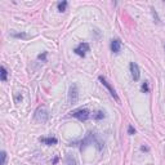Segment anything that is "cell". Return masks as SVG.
<instances>
[{
    "instance_id": "obj_2",
    "label": "cell",
    "mask_w": 165,
    "mask_h": 165,
    "mask_svg": "<svg viewBox=\"0 0 165 165\" xmlns=\"http://www.w3.org/2000/svg\"><path fill=\"white\" fill-rule=\"evenodd\" d=\"M90 50V46H89V44L88 43H80L79 45L75 48V53L77 54V56H80V57H85V54L88 53V52Z\"/></svg>"
},
{
    "instance_id": "obj_13",
    "label": "cell",
    "mask_w": 165,
    "mask_h": 165,
    "mask_svg": "<svg viewBox=\"0 0 165 165\" xmlns=\"http://www.w3.org/2000/svg\"><path fill=\"white\" fill-rule=\"evenodd\" d=\"M66 160H67V164L68 165H76V161H75L74 157H71V155H67Z\"/></svg>"
},
{
    "instance_id": "obj_6",
    "label": "cell",
    "mask_w": 165,
    "mask_h": 165,
    "mask_svg": "<svg viewBox=\"0 0 165 165\" xmlns=\"http://www.w3.org/2000/svg\"><path fill=\"white\" fill-rule=\"evenodd\" d=\"M48 112L45 111V108H39L38 111H36V115H35V117H36V120H39V121H46L48 120Z\"/></svg>"
},
{
    "instance_id": "obj_15",
    "label": "cell",
    "mask_w": 165,
    "mask_h": 165,
    "mask_svg": "<svg viewBox=\"0 0 165 165\" xmlns=\"http://www.w3.org/2000/svg\"><path fill=\"white\" fill-rule=\"evenodd\" d=\"M142 92H143V93L148 92V82H147V81H144L143 84H142Z\"/></svg>"
},
{
    "instance_id": "obj_1",
    "label": "cell",
    "mask_w": 165,
    "mask_h": 165,
    "mask_svg": "<svg viewBox=\"0 0 165 165\" xmlns=\"http://www.w3.org/2000/svg\"><path fill=\"white\" fill-rule=\"evenodd\" d=\"M70 116L79 119L80 121H87L90 117V112L87 108H80V110H75L72 112H70Z\"/></svg>"
},
{
    "instance_id": "obj_14",
    "label": "cell",
    "mask_w": 165,
    "mask_h": 165,
    "mask_svg": "<svg viewBox=\"0 0 165 165\" xmlns=\"http://www.w3.org/2000/svg\"><path fill=\"white\" fill-rule=\"evenodd\" d=\"M5 164H7V152L1 151V165H5Z\"/></svg>"
},
{
    "instance_id": "obj_7",
    "label": "cell",
    "mask_w": 165,
    "mask_h": 165,
    "mask_svg": "<svg viewBox=\"0 0 165 165\" xmlns=\"http://www.w3.org/2000/svg\"><path fill=\"white\" fill-rule=\"evenodd\" d=\"M111 50H112L115 54L120 53V50H121V41L119 40V39H113V40L111 41Z\"/></svg>"
},
{
    "instance_id": "obj_10",
    "label": "cell",
    "mask_w": 165,
    "mask_h": 165,
    "mask_svg": "<svg viewBox=\"0 0 165 165\" xmlns=\"http://www.w3.org/2000/svg\"><path fill=\"white\" fill-rule=\"evenodd\" d=\"M93 117H94L95 120H101V119L105 117V112H102V111H97V112L93 115Z\"/></svg>"
},
{
    "instance_id": "obj_9",
    "label": "cell",
    "mask_w": 165,
    "mask_h": 165,
    "mask_svg": "<svg viewBox=\"0 0 165 165\" xmlns=\"http://www.w3.org/2000/svg\"><path fill=\"white\" fill-rule=\"evenodd\" d=\"M7 76H8V71L4 66H1V81H7Z\"/></svg>"
},
{
    "instance_id": "obj_17",
    "label": "cell",
    "mask_w": 165,
    "mask_h": 165,
    "mask_svg": "<svg viewBox=\"0 0 165 165\" xmlns=\"http://www.w3.org/2000/svg\"><path fill=\"white\" fill-rule=\"evenodd\" d=\"M45 56H46V52H44L43 54H40V56H39V59H41V61H45Z\"/></svg>"
},
{
    "instance_id": "obj_12",
    "label": "cell",
    "mask_w": 165,
    "mask_h": 165,
    "mask_svg": "<svg viewBox=\"0 0 165 165\" xmlns=\"http://www.w3.org/2000/svg\"><path fill=\"white\" fill-rule=\"evenodd\" d=\"M14 38H19V39H30L31 36L27 35V34H13Z\"/></svg>"
},
{
    "instance_id": "obj_8",
    "label": "cell",
    "mask_w": 165,
    "mask_h": 165,
    "mask_svg": "<svg viewBox=\"0 0 165 165\" xmlns=\"http://www.w3.org/2000/svg\"><path fill=\"white\" fill-rule=\"evenodd\" d=\"M40 142L44 144H46V146H53V144H57V138H54V137H43V138H40Z\"/></svg>"
},
{
    "instance_id": "obj_3",
    "label": "cell",
    "mask_w": 165,
    "mask_h": 165,
    "mask_svg": "<svg viewBox=\"0 0 165 165\" xmlns=\"http://www.w3.org/2000/svg\"><path fill=\"white\" fill-rule=\"evenodd\" d=\"M99 81L103 84V87H106V88H107V90H108V92H110V94L112 95L113 98H115V101H117V102H119V101H120V99H119V95L116 94V90L113 89L112 87H111V84H110V82H108L107 80H106L103 76H99Z\"/></svg>"
},
{
    "instance_id": "obj_18",
    "label": "cell",
    "mask_w": 165,
    "mask_h": 165,
    "mask_svg": "<svg viewBox=\"0 0 165 165\" xmlns=\"http://www.w3.org/2000/svg\"><path fill=\"white\" fill-rule=\"evenodd\" d=\"M142 151H148V147H144V146H142Z\"/></svg>"
},
{
    "instance_id": "obj_11",
    "label": "cell",
    "mask_w": 165,
    "mask_h": 165,
    "mask_svg": "<svg viewBox=\"0 0 165 165\" xmlns=\"http://www.w3.org/2000/svg\"><path fill=\"white\" fill-rule=\"evenodd\" d=\"M67 8V1H61L58 3V10L59 12H64Z\"/></svg>"
},
{
    "instance_id": "obj_5",
    "label": "cell",
    "mask_w": 165,
    "mask_h": 165,
    "mask_svg": "<svg viewBox=\"0 0 165 165\" xmlns=\"http://www.w3.org/2000/svg\"><path fill=\"white\" fill-rule=\"evenodd\" d=\"M129 68H130V74H131V77L133 80H139V76H141V72H139V67L135 62H130L129 64Z\"/></svg>"
},
{
    "instance_id": "obj_16",
    "label": "cell",
    "mask_w": 165,
    "mask_h": 165,
    "mask_svg": "<svg viewBox=\"0 0 165 165\" xmlns=\"http://www.w3.org/2000/svg\"><path fill=\"white\" fill-rule=\"evenodd\" d=\"M128 133L130 134V135H133V134L135 133V129H134L131 125H129V128H128Z\"/></svg>"
},
{
    "instance_id": "obj_4",
    "label": "cell",
    "mask_w": 165,
    "mask_h": 165,
    "mask_svg": "<svg viewBox=\"0 0 165 165\" xmlns=\"http://www.w3.org/2000/svg\"><path fill=\"white\" fill-rule=\"evenodd\" d=\"M77 98H79V92H77V87L76 84H72L70 88V93H68V101L70 103H76Z\"/></svg>"
}]
</instances>
